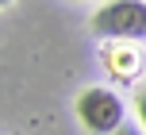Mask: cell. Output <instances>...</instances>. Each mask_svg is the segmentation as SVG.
I'll return each mask as SVG.
<instances>
[{
    "instance_id": "8992f818",
    "label": "cell",
    "mask_w": 146,
    "mask_h": 135,
    "mask_svg": "<svg viewBox=\"0 0 146 135\" xmlns=\"http://www.w3.org/2000/svg\"><path fill=\"white\" fill-rule=\"evenodd\" d=\"M8 4H12V0H0V8H8Z\"/></svg>"
},
{
    "instance_id": "6da1fadb",
    "label": "cell",
    "mask_w": 146,
    "mask_h": 135,
    "mask_svg": "<svg viewBox=\"0 0 146 135\" xmlns=\"http://www.w3.org/2000/svg\"><path fill=\"white\" fill-rule=\"evenodd\" d=\"M92 31L108 43H142L146 39V0H108L96 8Z\"/></svg>"
},
{
    "instance_id": "7a4b0ae2",
    "label": "cell",
    "mask_w": 146,
    "mask_h": 135,
    "mask_svg": "<svg viewBox=\"0 0 146 135\" xmlns=\"http://www.w3.org/2000/svg\"><path fill=\"white\" fill-rule=\"evenodd\" d=\"M77 120L88 135H115L123 128V100L104 85H88L77 97Z\"/></svg>"
},
{
    "instance_id": "3957f363",
    "label": "cell",
    "mask_w": 146,
    "mask_h": 135,
    "mask_svg": "<svg viewBox=\"0 0 146 135\" xmlns=\"http://www.w3.org/2000/svg\"><path fill=\"white\" fill-rule=\"evenodd\" d=\"M104 62L115 66L119 74H131V62H135V50H104Z\"/></svg>"
},
{
    "instance_id": "277c9868",
    "label": "cell",
    "mask_w": 146,
    "mask_h": 135,
    "mask_svg": "<svg viewBox=\"0 0 146 135\" xmlns=\"http://www.w3.org/2000/svg\"><path fill=\"white\" fill-rule=\"evenodd\" d=\"M135 108H139V128L146 131V85L139 89V97H135Z\"/></svg>"
},
{
    "instance_id": "5b68a950",
    "label": "cell",
    "mask_w": 146,
    "mask_h": 135,
    "mask_svg": "<svg viewBox=\"0 0 146 135\" xmlns=\"http://www.w3.org/2000/svg\"><path fill=\"white\" fill-rule=\"evenodd\" d=\"M115 135H146V131H142V128H119Z\"/></svg>"
}]
</instances>
